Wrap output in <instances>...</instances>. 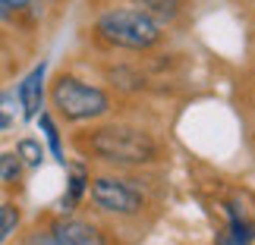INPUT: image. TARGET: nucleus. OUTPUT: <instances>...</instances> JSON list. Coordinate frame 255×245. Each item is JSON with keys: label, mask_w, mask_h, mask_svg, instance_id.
I'll use <instances>...</instances> for the list:
<instances>
[{"label": "nucleus", "mask_w": 255, "mask_h": 245, "mask_svg": "<svg viewBox=\"0 0 255 245\" xmlns=\"http://www.w3.org/2000/svg\"><path fill=\"white\" fill-rule=\"evenodd\" d=\"M73 148L85 161L107 163L114 170H148L164 161V145L154 129L129 120H98L73 135Z\"/></svg>", "instance_id": "f257e3e1"}, {"label": "nucleus", "mask_w": 255, "mask_h": 245, "mask_svg": "<svg viewBox=\"0 0 255 245\" xmlns=\"http://www.w3.org/2000/svg\"><path fill=\"white\" fill-rule=\"evenodd\" d=\"M95 38L111 51L148 54L164 41V28L142 6H111L95 19Z\"/></svg>", "instance_id": "f03ea898"}, {"label": "nucleus", "mask_w": 255, "mask_h": 245, "mask_svg": "<svg viewBox=\"0 0 255 245\" xmlns=\"http://www.w3.org/2000/svg\"><path fill=\"white\" fill-rule=\"evenodd\" d=\"M47 101H51L54 113L63 123L82 126V123H98L114 113V97L107 88L85 82L73 73H60L47 88Z\"/></svg>", "instance_id": "7ed1b4c3"}, {"label": "nucleus", "mask_w": 255, "mask_h": 245, "mask_svg": "<svg viewBox=\"0 0 255 245\" xmlns=\"http://www.w3.org/2000/svg\"><path fill=\"white\" fill-rule=\"evenodd\" d=\"M85 195L92 198L95 211L114 220H135L142 217L148 208V192L139 185V179L120 173H101V176H88V189Z\"/></svg>", "instance_id": "20e7f679"}, {"label": "nucleus", "mask_w": 255, "mask_h": 245, "mask_svg": "<svg viewBox=\"0 0 255 245\" xmlns=\"http://www.w3.org/2000/svg\"><path fill=\"white\" fill-rule=\"evenodd\" d=\"M47 230L54 233V239L60 245H114L104 227H98L95 220H85V217H73V214L51 217Z\"/></svg>", "instance_id": "39448f33"}, {"label": "nucleus", "mask_w": 255, "mask_h": 245, "mask_svg": "<svg viewBox=\"0 0 255 245\" xmlns=\"http://www.w3.org/2000/svg\"><path fill=\"white\" fill-rule=\"evenodd\" d=\"M44 76H47V63L41 60L38 66H32V70L25 73V79L19 82V88H16L19 107H22V120H35V116L44 110V97H47Z\"/></svg>", "instance_id": "423d86ee"}, {"label": "nucleus", "mask_w": 255, "mask_h": 245, "mask_svg": "<svg viewBox=\"0 0 255 245\" xmlns=\"http://www.w3.org/2000/svg\"><path fill=\"white\" fill-rule=\"evenodd\" d=\"M139 6H142L161 28H164V25H173L176 19L186 13V0H139Z\"/></svg>", "instance_id": "0eeeda50"}, {"label": "nucleus", "mask_w": 255, "mask_h": 245, "mask_svg": "<svg viewBox=\"0 0 255 245\" xmlns=\"http://www.w3.org/2000/svg\"><path fill=\"white\" fill-rule=\"evenodd\" d=\"M85 189H88V170L82 163H76L73 173H70V189H66V195L60 198V214H73L76 204L85 198Z\"/></svg>", "instance_id": "6e6552de"}, {"label": "nucleus", "mask_w": 255, "mask_h": 245, "mask_svg": "<svg viewBox=\"0 0 255 245\" xmlns=\"http://www.w3.org/2000/svg\"><path fill=\"white\" fill-rule=\"evenodd\" d=\"M22 227V208H19L16 201H0V245H6L9 239L19 233Z\"/></svg>", "instance_id": "1a4fd4ad"}, {"label": "nucleus", "mask_w": 255, "mask_h": 245, "mask_svg": "<svg viewBox=\"0 0 255 245\" xmlns=\"http://www.w3.org/2000/svg\"><path fill=\"white\" fill-rule=\"evenodd\" d=\"M35 120H38V126H41V132H44L47 145H51V154H54V161H60V163L66 166V154H63V139H60V126H57L54 113L41 110V113L35 116Z\"/></svg>", "instance_id": "9d476101"}, {"label": "nucleus", "mask_w": 255, "mask_h": 245, "mask_svg": "<svg viewBox=\"0 0 255 245\" xmlns=\"http://www.w3.org/2000/svg\"><path fill=\"white\" fill-rule=\"evenodd\" d=\"M25 173V163L16 151H0V182L3 185H16Z\"/></svg>", "instance_id": "9b49d317"}, {"label": "nucleus", "mask_w": 255, "mask_h": 245, "mask_svg": "<svg viewBox=\"0 0 255 245\" xmlns=\"http://www.w3.org/2000/svg\"><path fill=\"white\" fill-rule=\"evenodd\" d=\"M16 154L22 158L25 166H41V161H44V148H41V142H35V139H22L16 145Z\"/></svg>", "instance_id": "f8f14e48"}, {"label": "nucleus", "mask_w": 255, "mask_h": 245, "mask_svg": "<svg viewBox=\"0 0 255 245\" xmlns=\"http://www.w3.org/2000/svg\"><path fill=\"white\" fill-rule=\"evenodd\" d=\"M19 242H22V245H60V242L54 239V233L47 230V223H44V227H35V230L22 233V236H19Z\"/></svg>", "instance_id": "ddd939ff"}, {"label": "nucleus", "mask_w": 255, "mask_h": 245, "mask_svg": "<svg viewBox=\"0 0 255 245\" xmlns=\"http://www.w3.org/2000/svg\"><path fill=\"white\" fill-rule=\"evenodd\" d=\"M0 22L3 25H19V16L13 13V6H9L6 0H0Z\"/></svg>", "instance_id": "4468645a"}, {"label": "nucleus", "mask_w": 255, "mask_h": 245, "mask_svg": "<svg viewBox=\"0 0 255 245\" xmlns=\"http://www.w3.org/2000/svg\"><path fill=\"white\" fill-rule=\"evenodd\" d=\"M9 6H13V13L19 16V22H25L28 19V6H32V0H6Z\"/></svg>", "instance_id": "2eb2a0df"}, {"label": "nucleus", "mask_w": 255, "mask_h": 245, "mask_svg": "<svg viewBox=\"0 0 255 245\" xmlns=\"http://www.w3.org/2000/svg\"><path fill=\"white\" fill-rule=\"evenodd\" d=\"M252 142H255V126H252Z\"/></svg>", "instance_id": "dca6fc26"}, {"label": "nucleus", "mask_w": 255, "mask_h": 245, "mask_svg": "<svg viewBox=\"0 0 255 245\" xmlns=\"http://www.w3.org/2000/svg\"><path fill=\"white\" fill-rule=\"evenodd\" d=\"M16 245H22V242H16Z\"/></svg>", "instance_id": "f3484780"}]
</instances>
